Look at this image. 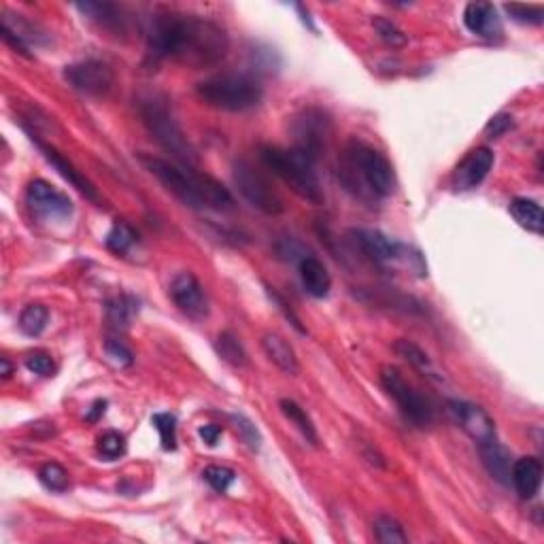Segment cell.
Segmentation results:
<instances>
[{"label": "cell", "mask_w": 544, "mask_h": 544, "mask_svg": "<svg viewBox=\"0 0 544 544\" xmlns=\"http://www.w3.org/2000/svg\"><path fill=\"white\" fill-rule=\"evenodd\" d=\"M464 26L468 28L474 37L493 38L502 37V20H499L498 9L491 3H468L464 9Z\"/></svg>", "instance_id": "cell-16"}, {"label": "cell", "mask_w": 544, "mask_h": 544, "mask_svg": "<svg viewBox=\"0 0 544 544\" xmlns=\"http://www.w3.org/2000/svg\"><path fill=\"white\" fill-rule=\"evenodd\" d=\"M141 164L169 190L177 200H181L185 207L202 210H227L232 209L235 200L227 187L221 185L213 177L198 173L194 166L173 164L169 160L153 158V155H141Z\"/></svg>", "instance_id": "cell-2"}, {"label": "cell", "mask_w": 544, "mask_h": 544, "mask_svg": "<svg viewBox=\"0 0 544 544\" xmlns=\"http://www.w3.org/2000/svg\"><path fill=\"white\" fill-rule=\"evenodd\" d=\"M513 115H508V113H498V115H493V118L490 120V124L485 126V136L487 138H499V136H504L507 135V132L510 130V128H513Z\"/></svg>", "instance_id": "cell-39"}, {"label": "cell", "mask_w": 544, "mask_h": 544, "mask_svg": "<svg viewBox=\"0 0 544 544\" xmlns=\"http://www.w3.org/2000/svg\"><path fill=\"white\" fill-rule=\"evenodd\" d=\"M300 279H302L304 290L313 298H327L332 290V276L321 260L315 255H302L300 260Z\"/></svg>", "instance_id": "cell-19"}, {"label": "cell", "mask_w": 544, "mask_h": 544, "mask_svg": "<svg viewBox=\"0 0 544 544\" xmlns=\"http://www.w3.org/2000/svg\"><path fill=\"white\" fill-rule=\"evenodd\" d=\"M104 410H107V402L104 400H98V402H94V407L90 413H87V421H98L104 415Z\"/></svg>", "instance_id": "cell-42"}, {"label": "cell", "mask_w": 544, "mask_h": 544, "mask_svg": "<svg viewBox=\"0 0 544 544\" xmlns=\"http://www.w3.org/2000/svg\"><path fill=\"white\" fill-rule=\"evenodd\" d=\"M198 436L202 438V441L207 442L209 447H215L219 442V438H221V427L219 425H213V424L200 425L198 427Z\"/></svg>", "instance_id": "cell-41"}, {"label": "cell", "mask_w": 544, "mask_h": 544, "mask_svg": "<svg viewBox=\"0 0 544 544\" xmlns=\"http://www.w3.org/2000/svg\"><path fill=\"white\" fill-rule=\"evenodd\" d=\"M104 353H107V358L118 368H128V366H132V362H135V355L118 338H107L104 341Z\"/></svg>", "instance_id": "cell-37"}, {"label": "cell", "mask_w": 544, "mask_h": 544, "mask_svg": "<svg viewBox=\"0 0 544 544\" xmlns=\"http://www.w3.org/2000/svg\"><path fill=\"white\" fill-rule=\"evenodd\" d=\"M215 349H218L219 358L230 366H235V368H243V366H247L245 349H243L241 341H238L232 332H221V334L218 336V341H215Z\"/></svg>", "instance_id": "cell-27"}, {"label": "cell", "mask_w": 544, "mask_h": 544, "mask_svg": "<svg viewBox=\"0 0 544 544\" xmlns=\"http://www.w3.org/2000/svg\"><path fill=\"white\" fill-rule=\"evenodd\" d=\"M26 368L32 372V375L38 376H54L55 364L52 359V355L45 351H35L26 358Z\"/></svg>", "instance_id": "cell-38"}, {"label": "cell", "mask_w": 544, "mask_h": 544, "mask_svg": "<svg viewBox=\"0 0 544 544\" xmlns=\"http://www.w3.org/2000/svg\"><path fill=\"white\" fill-rule=\"evenodd\" d=\"M235 183L241 196L260 213L275 218V215H281L285 210V204H283L279 194L272 190L268 179L245 160H238L235 164Z\"/></svg>", "instance_id": "cell-8"}, {"label": "cell", "mask_w": 544, "mask_h": 544, "mask_svg": "<svg viewBox=\"0 0 544 544\" xmlns=\"http://www.w3.org/2000/svg\"><path fill=\"white\" fill-rule=\"evenodd\" d=\"M381 385L383 390L387 392L393 402L398 404L400 413L402 417L413 424L419 430H425V427H432L434 424V407L425 396L415 390L413 385H408L404 381V376L400 375L398 368L393 366H383L381 368Z\"/></svg>", "instance_id": "cell-7"}, {"label": "cell", "mask_w": 544, "mask_h": 544, "mask_svg": "<svg viewBox=\"0 0 544 544\" xmlns=\"http://www.w3.org/2000/svg\"><path fill=\"white\" fill-rule=\"evenodd\" d=\"M493 162H496V155L490 147H476L466 153V158L453 170L455 190H476L487 179V175L491 173Z\"/></svg>", "instance_id": "cell-15"}, {"label": "cell", "mask_w": 544, "mask_h": 544, "mask_svg": "<svg viewBox=\"0 0 544 544\" xmlns=\"http://www.w3.org/2000/svg\"><path fill=\"white\" fill-rule=\"evenodd\" d=\"M126 436L120 434V432H107L98 438V453L103 455L107 462H115V459L124 457L126 455Z\"/></svg>", "instance_id": "cell-33"}, {"label": "cell", "mask_w": 544, "mask_h": 544, "mask_svg": "<svg viewBox=\"0 0 544 544\" xmlns=\"http://www.w3.org/2000/svg\"><path fill=\"white\" fill-rule=\"evenodd\" d=\"M202 479L207 481L218 493H226L232 485H235L236 472L227 468V466H209V468H204L202 472Z\"/></svg>", "instance_id": "cell-35"}, {"label": "cell", "mask_w": 544, "mask_h": 544, "mask_svg": "<svg viewBox=\"0 0 544 544\" xmlns=\"http://www.w3.org/2000/svg\"><path fill=\"white\" fill-rule=\"evenodd\" d=\"M393 351H396L400 358L404 359V362H408L410 366H413L415 370L421 372V375L430 376V379H441V375H438L436 366L430 359V355H427L419 345H415L413 341L398 338V341L393 342Z\"/></svg>", "instance_id": "cell-24"}, {"label": "cell", "mask_w": 544, "mask_h": 544, "mask_svg": "<svg viewBox=\"0 0 544 544\" xmlns=\"http://www.w3.org/2000/svg\"><path fill=\"white\" fill-rule=\"evenodd\" d=\"M136 313L135 300L128 296H120L107 302V319L113 327H128Z\"/></svg>", "instance_id": "cell-29"}, {"label": "cell", "mask_w": 544, "mask_h": 544, "mask_svg": "<svg viewBox=\"0 0 544 544\" xmlns=\"http://www.w3.org/2000/svg\"><path fill=\"white\" fill-rule=\"evenodd\" d=\"M260 160L272 175H276L290 190L310 204L324 202V190L313 160L298 149L266 145L260 149Z\"/></svg>", "instance_id": "cell-4"}, {"label": "cell", "mask_w": 544, "mask_h": 544, "mask_svg": "<svg viewBox=\"0 0 544 544\" xmlns=\"http://www.w3.org/2000/svg\"><path fill=\"white\" fill-rule=\"evenodd\" d=\"M49 324V309L43 304H28L20 313L18 326L26 336H41Z\"/></svg>", "instance_id": "cell-26"}, {"label": "cell", "mask_w": 544, "mask_h": 544, "mask_svg": "<svg viewBox=\"0 0 544 544\" xmlns=\"http://www.w3.org/2000/svg\"><path fill=\"white\" fill-rule=\"evenodd\" d=\"M504 11L519 24L538 26L544 21V9L540 4H504Z\"/></svg>", "instance_id": "cell-36"}, {"label": "cell", "mask_w": 544, "mask_h": 544, "mask_svg": "<svg viewBox=\"0 0 544 544\" xmlns=\"http://www.w3.org/2000/svg\"><path fill=\"white\" fill-rule=\"evenodd\" d=\"M196 96L209 107L230 113H243L258 107L262 103V86L249 75H215L200 81L196 86Z\"/></svg>", "instance_id": "cell-5"}, {"label": "cell", "mask_w": 544, "mask_h": 544, "mask_svg": "<svg viewBox=\"0 0 544 544\" xmlns=\"http://www.w3.org/2000/svg\"><path fill=\"white\" fill-rule=\"evenodd\" d=\"M170 298L183 315L192 319H204L209 315V300L202 285L192 272H179L170 283Z\"/></svg>", "instance_id": "cell-14"}, {"label": "cell", "mask_w": 544, "mask_h": 544, "mask_svg": "<svg viewBox=\"0 0 544 544\" xmlns=\"http://www.w3.org/2000/svg\"><path fill=\"white\" fill-rule=\"evenodd\" d=\"M332 135V121L321 109H304L292 120L293 149L307 153L313 162H317L326 152Z\"/></svg>", "instance_id": "cell-9"}, {"label": "cell", "mask_w": 544, "mask_h": 544, "mask_svg": "<svg viewBox=\"0 0 544 544\" xmlns=\"http://www.w3.org/2000/svg\"><path fill=\"white\" fill-rule=\"evenodd\" d=\"M510 482H513L515 491L519 498L532 499L540 491L542 485V464L538 457H521L513 464L510 470Z\"/></svg>", "instance_id": "cell-18"}, {"label": "cell", "mask_w": 544, "mask_h": 544, "mask_svg": "<svg viewBox=\"0 0 544 544\" xmlns=\"http://www.w3.org/2000/svg\"><path fill=\"white\" fill-rule=\"evenodd\" d=\"M138 113H141L143 124L152 132L155 141L162 145L166 152L173 153V158L183 166H194L196 155L185 135H183L179 121L173 115V109L169 107V100L160 94H149L138 103Z\"/></svg>", "instance_id": "cell-6"}, {"label": "cell", "mask_w": 544, "mask_h": 544, "mask_svg": "<svg viewBox=\"0 0 544 544\" xmlns=\"http://www.w3.org/2000/svg\"><path fill=\"white\" fill-rule=\"evenodd\" d=\"M481 459L487 472L502 485L510 482V470H513V457L507 447L499 445L498 441L490 442V445H481Z\"/></svg>", "instance_id": "cell-22"}, {"label": "cell", "mask_w": 544, "mask_h": 544, "mask_svg": "<svg viewBox=\"0 0 544 544\" xmlns=\"http://www.w3.org/2000/svg\"><path fill=\"white\" fill-rule=\"evenodd\" d=\"M353 245L362 251L370 262L379 266H390L396 262H408L407 249L400 243L393 241L387 235H383L379 230H368V227H358V230L349 232Z\"/></svg>", "instance_id": "cell-11"}, {"label": "cell", "mask_w": 544, "mask_h": 544, "mask_svg": "<svg viewBox=\"0 0 544 544\" xmlns=\"http://www.w3.org/2000/svg\"><path fill=\"white\" fill-rule=\"evenodd\" d=\"M375 538L381 544H404L408 542V534L404 532V527L398 523L393 517H387V515H381V517L375 519Z\"/></svg>", "instance_id": "cell-28"}, {"label": "cell", "mask_w": 544, "mask_h": 544, "mask_svg": "<svg viewBox=\"0 0 544 544\" xmlns=\"http://www.w3.org/2000/svg\"><path fill=\"white\" fill-rule=\"evenodd\" d=\"M279 407L283 410V415H285V417L290 419L293 425H296V430L300 432V434L307 438L309 445L317 447L319 445L317 427H315L313 419H310L307 415V410H304L298 402H293V400H290V398H283L279 402Z\"/></svg>", "instance_id": "cell-25"}, {"label": "cell", "mask_w": 544, "mask_h": 544, "mask_svg": "<svg viewBox=\"0 0 544 544\" xmlns=\"http://www.w3.org/2000/svg\"><path fill=\"white\" fill-rule=\"evenodd\" d=\"M147 49L155 60H170L200 70L226 58L230 38L224 26L202 15L158 11L149 20Z\"/></svg>", "instance_id": "cell-1"}, {"label": "cell", "mask_w": 544, "mask_h": 544, "mask_svg": "<svg viewBox=\"0 0 544 544\" xmlns=\"http://www.w3.org/2000/svg\"><path fill=\"white\" fill-rule=\"evenodd\" d=\"M510 215H513L515 221L521 227H525L527 232H534V235L540 236L544 232V218H542V209L536 200L532 198H515L510 202Z\"/></svg>", "instance_id": "cell-23"}, {"label": "cell", "mask_w": 544, "mask_h": 544, "mask_svg": "<svg viewBox=\"0 0 544 544\" xmlns=\"http://www.w3.org/2000/svg\"><path fill=\"white\" fill-rule=\"evenodd\" d=\"M0 368H3V372H0V375H3L4 379H9V376L13 375V366L9 364V359H7V358L0 359Z\"/></svg>", "instance_id": "cell-43"}, {"label": "cell", "mask_w": 544, "mask_h": 544, "mask_svg": "<svg viewBox=\"0 0 544 544\" xmlns=\"http://www.w3.org/2000/svg\"><path fill=\"white\" fill-rule=\"evenodd\" d=\"M338 177L349 192L362 200L390 198L396 190L390 160L364 141H351L345 147Z\"/></svg>", "instance_id": "cell-3"}, {"label": "cell", "mask_w": 544, "mask_h": 544, "mask_svg": "<svg viewBox=\"0 0 544 544\" xmlns=\"http://www.w3.org/2000/svg\"><path fill=\"white\" fill-rule=\"evenodd\" d=\"M32 141L37 143V147L41 149V153H43V155H45V160H47V162L52 164L54 169L58 170L60 175H62V179L69 181L70 185L75 187V190H79V192L83 194V196H86V198H90L92 202L100 204V194L96 192V187H94L92 183L87 181L86 177H83V175L79 173V170H77L75 166L70 164L69 160L64 158L62 153H58V152H55L54 147H49V145H45V143H41V141H38V138H35V135H32Z\"/></svg>", "instance_id": "cell-17"}, {"label": "cell", "mask_w": 544, "mask_h": 544, "mask_svg": "<svg viewBox=\"0 0 544 544\" xmlns=\"http://www.w3.org/2000/svg\"><path fill=\"white\" fill-rule=\"evenodd\" d=\"M372 26H375L376 35L381 37V41L387 43L390 47H404L408 43V37L404 35V32L398 28V24H393L392 20L376 15V18L372 20Z\"/></svg>", "instance_id": "cell-34"}, {"label": "cell", "mask_w": 544, "mask_h": 544, "mask_svg": "<svg viewBox=\"0 0 544 544\" xmlns=\"http://www.w3.org/2000/svg\"><path fill=\"white\" fill-rule=\"evenodd\" d=\"M64 79L73 86L77 92L86 96L103 98L113 90L115 75L104 62L98 60H86V62L70 64L64 69Z\"/></svg>", "instance_id": "cell-10"}, {"label": "cell", "mask_w": 544, "mask_h": 544, "mask_svg": "<svg viewBox=\"0 0 544 544\" xmlns=\"http://www.w3.org/2000/svg\"><path fill=\"white\" fill-rule=\"evenodd\" d=\"M38 481H41V485L45 487V490L54 491V493H62L69 490V485H70L69 472L55 462L41 466V470H38Z\"/></svg>", "instance_id": "cell-30"}, {"label": "cell", "mask_w": 544, "mask_h": 544, "mask_svg": "<svg viewBox=\"0 0 544 544\" xmlns=\"http://www.w3.org/2000/svg\"><path fill=\"white\" fill-rule=\"evenodd\" d=\"M77 9L86 15L87 20H92L94 24H98L100 28L111 32H121L124 35L128 18L124 15V9L120 4L113 3H77Z\"/></svg>", "instance_id": "cell-20"}, {"label": "cell", "mask_w": 544, "mask_h": 544, "mask_svg": "<svg viewBox=\"0 0 544 544\" xmlns=\"http://www.w3.org/2000/svg\"><path fill=\"white\" fill-rule=\"evenodd\" d=\"M152 424L160 434V442H162L164 451H175L177 449V417L170 413H158L153 415Z\"/></svg>", "instance_id": "cell-32"}, {"label": "cell", "mask_w": 544, "mask_h": 544, "mask_svg": "<svg viewBox=\"0 0 544 544\" xmlns=\"http://www.w3.org/2000/svg\"><path fill=\"white\" fill-rule=\"evenodd\" d=\"M26 202L32 213H37L38 218L69 219L70 215H73V202H70V198L43 179L28 183Z\"/></svg>", "instance_id": "cell-12"}, {"label": "cell", "mask_w": 544, "mask_h": 544, "mask_svg": "<svg viewBox=\"0 0 544 544\" xmlns=\"http://www.w3.org/2000/svg\"><path fill=\"white\" fill-rule=\"evenodd\" d=\"M136 243V232L132 230L128 224H115L109 230L107 238H104V245H107L111 251L124 255L130 251V247Z\"/></svg>", "instance_id": "cell-31"}, {"label": "cell", "mask_w": 544, "mask_h": 544, "mask_svg": "<svg viewBox=\"0 0 544 544\" xmlns=\"http://www.w3.org/2000/svg\"><path fill=\"white\" fill-rule=\"evenodd\" d=\"M235 421H236L238 432H241L243 438H245V441L249 442V447H251V449H255V451H258V449H260V442H262V438H260L258 427H255L247 417H243V415H235Z\"/></svg>", "instance_id": "cell-40"}, {"label": "cell", "mask_w": 544, "mask_h": 544, "mask_svg": "<svg viewBox=\"0 0 544 544\" xmlns=\"http://www.w3.org/2000/svg\"><path fill=\"white\" fill-rule=\"evenodd\" d=\"M449 410L453 413L455 421L462 425L466 434L479 447L490 445V442L496 441V424H493V419L481 407L466 402V400H451Z\"/></svg>", "instance_id": "cell-13"}, {"label": "cell", "mask_w": 544, "mask_h": 544, "mask_svg": "<svg viewBox=\"0 0 544 544\" xmlns=\"http://www.w3.org/2000/svg\"><path fill=\"white\" fill-rule=\"evenodd\" d=\"M262 349L264 353L268 355V359L272 364L276 366L281 372H285V375L296 376L300 372V362H298V355L293 351V347L287 342V338H283L281 334H276V332H268V334H264L262 338Z\"/></svg>", "instance_id": "cell-21"}]
</instances>
